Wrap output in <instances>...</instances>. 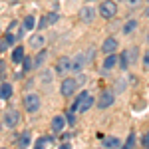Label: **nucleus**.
<instances>
[{
	"label": "nucleus",
	"instance_id": "1",
	"mask_svg": "<svg viewBox=\"0 0 149 149\" xmlns=\"http://www.w3.org/2000/svg\"><path fill=\"white\" fill-rule=\"evenodd\" d=\"M93 103H95V97H93L90 92H81L76 95V100L72 103V107H70V111H74V113H86L90 107H93Z\"/></svg>",
	"mask_w": 149,
	"mask_h": 149
},
{
	"label": "nucleus",
	"instance_id": "2",
	"mask_svg": "<svg viewBox=\"0 0 149 149\" xmlns=\"http://www.w3.org/2000/svg\"><path fill=\"white\" fill-rule=\"evenodd\" d=\"M84 78H64L62 84H60V93L64 95V97H70V95H74V92L78 90V86L81 84Z\"/></svg>",
	"mask_w": 149,
	"mask_h": 149
},
{
	"label": "nucleus",
	"instance_id": "3",
	"mask_svg": "<svg viewBox=\"0 0 149 149\" xmlns=\"http://www.w3.org/2000/svg\"><path fill=\"white\" fill-rule=\"evenodd\" d=\"M97 12H100V16H102L103 20H111L115 14H117V2L115 0H102Z\"/></svg>",
	"mask_w": 149,
	"mask_h": 149
},
{
	"label": "nucleus",
	"instance_id": "4",
	"mask_svg": "<svg viewBox=\"0 0 149 149\" xmlns=\"http://www.w3.org/2000/svg\"><path fill=\"white\" fill-rule=\"evenodd\" d=\"M22 103H24V109H26L28 113H36V111L40 109V105H42V100H40L38 93H26Z\"/></svg>",
	"mask_w": 149,
	"mask_h": 149
},
{
	"label": "nucleus",
	"instance_id": "5",
	"mask_svg": "<svg viewBox=\"0 0 149 149\" xmlns=\"http://www.w3.org/2000/svg\"><path fill=\"white\" fill-rule=\"evenodd\" d=\"M115 102V93L111 90H103L100 93V100H97V107L100 109H107V107H111Z\"/></svg>",
	"mask_w": 149,
	"mask_h": 149
},
{
	"label": "nucleus",
	"instance_id": "6",
	"mask_svg": "<svg viewBox=\"0 0 149 149\" xmlns=\"http://www.w3.org/2000/svg\"><path fill=\"white\" fill-rule=\"evenodd\" d=\"M88 66V60H86V54L84 52H78L74 60H72V66H70V72H74V74H80L84 72V68Z\"/></svg>",
	"mask_w": 149,
	"mask_h": 149
},
{
	"label": "nucleus",
	"instance_id": "7",
	"mask_svg": "<svg viewBox=\"0 0 149 149\" xmlns=\"http://www.w3.org/2000/svg\"><path fill=\"white\" fill-rule=\"evenodd\" d=\"M4 127H8V129H14V127L20 123V113L16 111V109H8L6 113H4Z\"/></svg>",
	"mask_w": 149,
	"mask_h": 149
},
{
	"label": "nucleus",
	"instance_id": "8",
	"mask_svg": "<svg viewBox=\"0 0 149 149\" xmlns=\"http://www.w3.org/2000/svg\"><path fill=\"white\" fill-rule=\"evenodd\" d=\"M70 66H72V58L62 56V58L56 62V68H54V72H56L58 76H68V74H70Z\"/></svg>",
	"mask_w": 149,
	"mask_h": 149
},
{
	"label": "nucleus",
	"instance_id": "9",
	"mask_svg": "<svg viewBox=\"0 0 149 149\" xmlns=\"http://www.w3.org/2000/svg\"><path fill=\"white\" fill-rule=\"evenodd\" d=\"M117 48H119V42L115 40L113 36H107V38L102 42V52L103 54H115Z\"/></svg>",
	"mask_w": 149,
	"mask_h": 149
},
{
	"label": "nucleus",
	"instance_id": "10",
	"mask_svg": "<svg viewBox=\"0 0 149 149\" xmlns=\"http://www.w3.org/2000/svg\"><path fill=\"white\" fill-rule=\"evenodd\" d=\"M93 18H95V8H93V6H90V4H86V6L80 10V20L84 24H92Z\"/></svg>",
	"mask_w": 149,
	"mask_h": 149
},
{
	"label": "nucleus",
	"instance_id": "11",
	"mask_svg": "<svg viewBox=\"0 0 149 149\" xmlns=\"http://www.w3.org/2000/svg\"><path fill=\"white\" fill-rule=\"evenodd\" d=\"M34 145L38 149H42V147H54V145H56V139L52 137V135H42L40 139H36Z\"/></svg>",
	"mask_w": 149,
	"mask_h": 149
},
{
	"label": "nucleus",
	"instance_id": "12",
	"mask_svg": "<svg viewBox=\"0 0 149 149\" xmlns=\"http://www.w3.org/2000/svg\"><path fill=\"white\" fill-rule=\"evenodd\" d=\"M135 30H137V20H135V18H129V20L123 24V28H121V34L123 36H131Z\"/></svg>",
	"mask_w": 149,
	"mask_h": 149
},
{
	"label": "nucleus",
	"instance_id": "13",
	"mask_svg": "<svg viewBox=\"0 0 149 149\" xmlns=\"http://www.w3.org/2000/svg\"><path fill=\"white\" fill-rule=\"evenodd\" d=\"M30 143H32V131H22L20 137L16 139V145L18 147H28Z\"/></svg>",
	"mask_w": 149,
	"mask_h": 149
},
{
	"label": "nucleus",
	"instance_id": "14",
	"mask_svg": "<svg viewBox=\"0 0 149 149\" xmlns=\"http://www.w3.org/2000/svg\"><path fill=\"white\" fill-rule=\"evenodd\" d=\"M30 46L40 50V48L46 46V36L44 34H36V36H30Z\"/></svg>",
	"mask_w": 149,
	"mask_h": 149
},
{
	"label": "nucleus",
	"instance_id": "15",
	"mask_svg": "<svg viewBox=\"0 0 149 149\" xmlns=\"http://www.w3.org/2000/svg\"><path fill=\"white\" fill-rule=\"evenodd\" d=\"M64 127H66V117L64 115H56L52 119V131L60 133V131H64Z\"/></svg>",
	"mask_w": 149,
	"mask_h": 149
},
{
	"label": "nucleus",
	"instance_id": "16",
	"mask_svg": "<svg viewBox=\"0 0 149 149\" xmlns=\"http://www.w3.org/2000/svg\"><path fill=\"white\" fill-rule=\"evenodd\" d=\"M46 58H48V52L44 50V48H40L38 56L32 60V68H42V66H44V62H46Z\"/></svg>",
	"mask_w": 149,
	"mask_h": 149
},
{
	"label": "nucleus",
	"instance_id": "17",
	"mask_svg": "<svg viewBox=\"0 0 149 149\" xmlns=\"http://www.w3.org/2000/svg\"><path fill=\"white\" fill-rule=\"evenodd\" d=\"M115 66H117V56H115V54H105L103 70H105V72H109V70H113Z\"/></svg>",
	"mask_w": 149,
	"mask_h": 149
},
{
	"label": "nucleus",
	"instance_id": "18",
	"mask_svg": "<svg viewBox=\"0 0 149 149\" xmlns=\"http://www.w3.org/2000/svg\"><path fill=\"white\" fill-rule=\"evenodd\" d=\"M24 56H26V52H24L22 46H16L14 50H12V62H14V64H20V62L24 60Z\"/></svg>",
	"mask_w": 149,
	"mask_h": 149
},
{
	"label": "nucleus",
	"instance_id": "19",
	"mask_svg": "<svg viewBox=\"0 0 149 149\" xmlns=\"http://www.w3.org/2000/svg\"><path fill=\"white\" fill-rule=\"evenodd\" d=\"M103 147L115 149V147H123V143H121V139H117V137H103Z\"/></svg>",
	"mask_w": 149,
	"mask_h": 149
},
{
	"label": "nucleus",
	"instance_id": "20",
	"mask_svg": "<svg viewBox=\"0 0 149 149\" xmlns=\"http://www.w3.org/2000/svg\"><path fill=\"white\" fill-rule=\"evenodd\" d=\"M10 95H12V86L8 81H4L0 86V100H10Z\"/></svg>",
	"mask_w": 149,
	"mask_h": 149
},
{
	"label": "nucleus",
	"instance_id": "21",
	"mask_svg": "<svg viewBox=\"0 0 149 149\" xmlns=\"http://www.w3.org/2000/svg\"><path fill=\"white\" fill-rule=\"evenodd\" d=\"M34 26H36V18H34V16H26V18H24V22H22V30H24V32L32 30Z\"/></svg>",
	"mask_w": 149,
	"mask_h": 149
},
{
	"label": "nucleus",
	"instance_id": "22",
	"mask_svg": "<svg viewBox=\"0 0 149 149\" xmlns=\"http://www.w3.org/2000/svg\"><path fill=\"white\" fill-rule=\"evenodd\" d=\"M40 81H42L48 90H50V84H52V72H50V70H44V72H42V76H40Z\"/></svg>",
	"mask_w": 149,
	"mask_h": 149
},
{
	"label": "nucleus",
	"instance_id": "23",
	"mask_svg": "<svg viewBox=\"0 0 149 149\" xmlns=\"http://www.w3.org/2000/svg\"><path fill=\"white\" fill-rule=\"evenodd\" d=\"M117 64H119V68H121V70H127V68H129V58H127V50H125V52H121V56L117 58Z\"/></svg>",
	"mask_w": 149,
	"mask_h": 149
},
{
	"label": "nucleus",
	"instance_id": "24",
	"mask_svg": "<svg viewBox=\"0 0 149 149\" xmlns=\"http://www.w3.org/2000/svg\"><path fill=\"white\" fill-rule=\"evenodd\" d=\"M127 90V81L125 80H121V78H119V80H115V92L117 93H123Z\"/></svg>",
	"mask_w": 149,
	"mask_h": 149
},
{
	"label": "nucleus",
	"instance_id": "25",
	"mask_svg": "<svg viewBox=\"0 0 149 149\" xmlns=\"http://www.w3.org/2000/svg\"><path fill=\"white\" fill-rule=\"evenodd\" d=\"M137 48H131V50H127V58H129V64H137Z\"/></svg>",
	"mask_w": 149,
	"mask_h": 149
},
{
	"label": "nucleus",
	"instance_id": "26",
	"mask_svg": "<svg viewBox=\"0 0 149 149\" xmlns=\"http://www.w3.org/2000/svg\"><path fill=\"white\" fill-rule=\"evenodd\" d=\"M44 18H46V24H56L58 20H60V14H58V12H50Z\"/></svg>",
	"mask_w": 149,
	"mask_h": 149
},
{
	"label": "nucleus",
	"instance_id": "27",
	"mask_svg": "<svg viewBox=\"0 0 149 149\" xmlns=\"http://www.w3.org/2000/svg\"><path fill=\"white\" fill-rule=\"evenodd\" d=\"M22 64V70L24 72H30V70H34L32 68V58H28V56H24V60L20 62Z\"/></svg>",
	"mask_w": 149,
	"mask_h": 149
},
{
	"label": "nucleus",
	"instance_id": "28",
	"mask_svg": "<svg viewBox=\"0 0 149 149\" xmlns=\"http://www.w3.org/2000/svg\"><path fill=\"white\" fill-rule=\"evenodd\" d=\"M16 38H18V36H16V34H12L10 30H8V32L4 34V40L8 42V46H14V44H16Z\"/></svg>",
	"mask_w": 149,
	"mask_h": 149
},
{
	"label": "nucleus",
	"instance_id": "29",
	"mask_svg": "<svg viewBox=\"0 0 149 149\" xmlns=\"http://www.w3.org/2000/svg\"><path fill=\"white\" fill-rule=\"evenodd\" d=\"M133 145H135V131H129V135H127V141H125V145H123V147H133Z\"/></svg>",
	"mask_w": 149,
	"mask_h": 149
},
{
	"label": "nucleus",
	"instance_id": "30",
	"mask_svg": "<svg viewBox=\"0 0 149 149\" xmlns=\"http://www.w3.org/2000/svg\"><path fill=\"white\" fill-rule=\"evenodd\" d=\"M84 54H86V60H88V64H92L93 58H95V48H90V50H86Z\"/></svg>",
	"mask_w": 149,
	"mask_h": 149
},
{
	"label": "nucleus",
	"instance_id": "31",
	"mask_svg": "<svg viewBox=\"0 0 149 149\" xmlns=\"http://www.w3.org/2000/svg\"><path fill=\"white\" fill-rule=\"evenodd\" d=\"M141 64H143V70L145 72H149V50L143 54V60H141Z\"/></svg>",
	"mask_w": 149,
	"mask_h": 149
},
{
	"label": "nucleus",
	"instance_id": "32",
	"mask_svg": "<svg viewBox=\"0 0 149 149\" xmlns=\"http://www.w3.org/2000/svg\"><path fill=\"white\" fill-rule=\"evenodd\" d=\"M141 145L149 149V131H145V133H143V137H141Z\"/></svg>",
	"mask_w": 149,
	"mask_h": 149
},
{
	"label": "nucleus",
	"instance_id": "33",
	"mask_svg": "<svg viewBox=\"0 0 149 149\" xmlns=\"http://www.w3.org/2000/svg\"><path fill=\"white\" fill-rule=\"evenodd\" d=\"M68 117H66V121H68V123H72V125H74V123H76V113H74V111H68Z\"/></svg>",
	"mask_w": 149,
	"mask_h": 149
},
{
	"label": "nucleus",
	"instance_id": "34",
	"mask_svg": "<svg viewBox=\"0 0 149 149\" xmlns=\"http://www.w3.org/2000/svg\"><path fill=\"white\" fill-rule=\"evenodd\" d=\"M6 48H8V42H6V40L2 38V40H0V52H4Z\"/></svg>",
	"mask_w": 149,
	"mask_h": 149
},
{
	"label": "nucleus",
	"instance_id": "35",
	"mask_svg": "<svg viewBox=\"0 0 149 149\" xmlns=\"http://www.w3.org/2000/svg\"><path fill=\"white\" fill-rule=\"evenodd\" d=\"M125 2L131 6V8H135V6H139V2H141V0H125Z\"/></svg>",
	"mask_w": 149,
	"mask_h": 149
},
{
	"label": "nucleus",
	"instance_id": "36",
	"mask_svg": "<svg viewBox=\"0 0 149 149\" xmlns=\"http://www.w3.org/2000/svg\"><path fill=\"white\" fill-rule=\"evenodd\" d=\"M115 2H125V0H115Z\"/></svg>",
	"mask_w": 149,
	"mask_h": 149
},
{
	"label": "nucleus",
	"instance_id": "37",
	"mask_svg": "<svg viewBox=\"0 0 149 149\" xmlns=\"http://www.w3.org/2000/svg\"><path fill=\"white\" fill-rule=\"evenodd\" d=\"M147 44H149V34H147Z\"/></svg>",
	"mask_w": 149,
	"mask_h": 149
},
{
	"label": "nucleus",
	"instance_id": "38",
	"mask_svg": "<svg viewBox=\"0 0 149 149\" xmlns=\"http://www.w3.org/2000/svg\"><path fill=\"white\" fill-rule=\"evenodd\" d=\"M147 2H149V0H147Z\"/></svg>",
	"mask_w": 149,
	"mask_h": 149
}]
</instances>
